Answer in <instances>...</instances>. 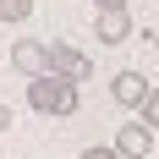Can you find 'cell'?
I'll return each mask as SVG.
<instances>
[{"instance_id":"cell-10","label":"cell","mask_w":159,"mask_h":159,"mask_svg":"<svg viewBox=\"0 0 159 159\" xmlns=\"http://www.w3.org/2000/svg\"><path fill=\"white\" fill-rule=\"evenodd\" d=\"M0 132H11V110H6V104H0Z\"/></svg>"},{"instance_id":"cell-3","label":"cell","mask_w":159,"mask_h":159,"mask_svg":"<svg viewBox=\"0 0 159 159\" xmlns=\"http://www.w3.org/2000/svg\"><path fill=\"white\" fill-rule=\"evenodd\" d=\"M93 33H99V44H126V39H132V11H126V6L93 11Z\"/></svg>"},{"instance_id":"cell-5","label":"cell","mask_w":159,"mask_h":159,"mask_svg":"<svg viewBox=\"0 0 159 159\" xmlns=\"http://www.w3.org/2000/svg\"><path fill=\"white\" fill-rule=\"evenodd\" d=\"M11 66L28 71V77H44V71H49V44H39V39H16V44H11Z\"/></svg>"},{"instance_id":"cell-8","label":"cell","mask_w":159,"mask_h":159,"mask_svg":"<svg viewBox=\"0 0 159 159\" xmlns=\"http://www.w3.org/2000/svg\"><path fill=\"white\" fill-rule=\"evenodd\" d=\"M82 159H126L121 148H82Z\"/></svg>"},{"instance_id":"cell-1","label":"cell","mask_w":159,"mask_h":159,"mask_svg":"<svg viewBox=\"0 0 159 159\" xmlns=\"http://www.w3.org/2000/svg\"><path fill=\"white\" fill-rule=\"evenodd\" d=\"M28 104L39 115H77V82L61 77V71H44V77H28Z\"/></svg>"},{"instance_id":"cell-6","label":"cell","mask_w":159,"mask_h":159,"mask_svg":"<svg viewBox=\"0 0 159 159\" xmlns=\"http://www.w3.org/2000/svg\"><path fill=\"white\" fill-rule=\"evenodd\" d=\"M115 148L126 159H148L154 154V126H148V121H126V126L115 132Z\"/></svg>"},{"instance_id":"cell-4","label":"cell","mask_w":159,"mask_h":159,"mask_svg":"<svg viewBox=\"0 0 159 159\" xmlns=\"http://www.w3.org/2000/svg\"><path fill=\"white\" fill-rule=\"evenodd\" d=\"M110 93H115V104H126V110H143L154 88H148V77H143V71H115V77H110Z\"/></svg>"},{"instance_id":"cell-12","label":"cell","mask_w":159,"mask_h":159,"mask_svg":"<svg viewBox=\"0 0 159 159\" xmlns=\"http://www.w3.org/2000/svg\"><path fill=\"white\" fill-rule=\"evenodd\" d=\"M154 44H159V33H154Z\"/></svg>"},{"instance_id":"cell-7","label":"cell","mask_w":159,"mask_h":159,"mask_svg":"<svg viewBox=\"0 0 159 159\" xmlns=\"http://www.w3.org/2000/svg\"><path fill=\"white\" fill-rule=\"evenodd\" d=\"M33 16V0H0V22H28Z\"/></svg>"},{"instance_id":"cell-9","label":"cell","mask_w":159,"mask_h":159,"mask_svg":"<svg viewBox=\"0 0 159 159\" xmlns=\"http://www.w3.org/2000/svg\"><path fill=\"white\" fill-rule=\"evenodd\" d=\"M143 121H148V126H159V93H148V104H143Z\"/></svg>"},{"instance_id":"cell-11","label":"cell","mask_w":159,"mask_h":159,"mask_svg":"<svg viewBox=\"0 0 159 159\" xmlns=\"http://www.w3.org/2000/svg\"><path fill=\"white\" fill-rule=\"evenodd\" d=\"M93 6H99V11H104V6H126V0H93Z\"/></svg>"},{"instance_id":"cell-2","label":"cell","mask_w":159,"mask_h":159,"mask_svg":"<svg viewBox=\"0 0 159 159\" xmlns=\"http://www.w3.org/2000/svg\"><path fill=\"white\" fill-rule=\"evenodd\" d=\"M49 71H61L71 82H88L93 77V55L88 49H71V44H49Z\"/></svg>"}]
</instances>
